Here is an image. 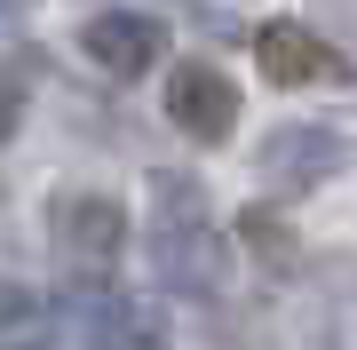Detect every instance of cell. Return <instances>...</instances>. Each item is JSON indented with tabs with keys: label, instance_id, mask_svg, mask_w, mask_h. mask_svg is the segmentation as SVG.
Listing matches in <instances>:
<instances>
[{
	"label": "cell",
	"instance_id": "cell-1",
	"mask_svg": "<svg viewBox=\"0 0 357 350\" xmlns=\"http://www.w3.org/2000/svg\"><path fill=\"white\" fill-rule=\"evenodd\" d=\"M151 279L191 302H215L230 286V239L215 231L191 175H151Z\"/></svg>",
	"mask_w": 357,
	"mask_h": 350
},
{
	"label": "cell",
	"instance_id": "cell-2",
	"mask_svg": "<svg viewBox=\"0 0 357 350\" xmlns=\"http://www.w3.org/2000/svg\"><path fill=\"white\" fill-rule=\"evenodd\" d=\"M56 311H64L72 350H167L159 319H151V302L119 295L112 279H72V295L56 302Z\"/></svg>",
	"mask_w": 357,
	"mask_h": 350
},
{
	"label": "cell",
	"instance_id": "cell-3",
	"mask_svg": "<svg viewBox=\"0 0 357 350\" xmlns=\"http://www.w3.org/2000/svg\"><path fill=\"white\" fill-rule=\"evenodd\" d=\"M262 183H278V191H318V183L333 175H349V159H357V143L342 128H326V119H294V128H270L262 136Z\"/></svg>",
	"mask_w": 357,
	"mask_h": 350
},
{
	"label": "cell",
	"instance_id": "cell-4",
	"mask_svg": "<svg viewBox=\"0 0 357 350\" xmlns=\"http://www.w3.org/2000/svg\"><path fill=\"white\" fill-rule=\"evenodd\" d=\"M48 231H56V255L72 263V279H103L119 263V247H128V207L103 191H64Z\"/></svg>",
	"mask_w": 357,
	"mask_h": 350
},
{
	"label": "cell",
	"instance_id": "cell-5",
	"mask_svg": "<svg viewBox=\"0 0 357 350\" xmlns=\"http://www.w3.org/2000/svg\"><path fill=\"white\" fill-rule=\"evenodd\" d=\"M79 48H88L96 72L143 80V72L167 56V24H159V16H143V8H96L88 24H79Z\"/></svg>",
	"mask_w": 357,
	"mask_h": 350
},
{
	"label": "cell",
	"instance_id": "cell-6",
	"mask_svg": "<svg viewBox=\"0 0 357 350\" xmlns=\"http://www.w3.org/2000/svg\"><path fill=\"white\" fill-rule=\"evenodd\" d=\"M167 119L199 143H222L238 128V80H222L215 64H175L167 72Z\"/></svg>",
	"mask_w": 357,
	"mask_h": 350
},
{
	"label": "cell",
	"instance_id": "cell-7",
	"mask_svg": "<svg viewBox=\"0 0 357 350\" xmlns=\"http://www.w3.org/2000/svg\"><path fill=\"white\" fill-rule=\"evenodd\" d=\"M255 64L278 80V88H326V80H342V56H333L310 24H286V16L255 32Z\"/></svg>",
	"mask_w": 357,
	"mask_h": 350
},
{
	"label": "cell",
	"instance_id": "cell-8",
	"mask_svg": "<svg viewBox=\"0 0 357 350\" xmlns=\"http://www.w3.org/2000/svg\"><path fill=\"white\" fill-rule=\"evenodd\" d=\"M246 239H255L262 255H294V239H286V223H270V207H255V215H246Z\"/></svg>",
	"mask_w": 357,
	"mask_h": 350
},
{
	"label": "cell",
	"instance_id": "cell-9",
	"mask_svg": "<svg viewBox=\"0 0 357 350\" xmlns=\"http://www.w3.org/2000/svg\"><path fill=\"white\" fill-rule=\"evenodd\" d=\"M32 311H40V302L24 295V286H16V279H0V335H8V326H24Z\"/></svg>",
	"mask_w": 357,
	"mask_h": 350
},
{
	"label": "cell",
	"instance_id": "cell-10",
	"mask_svg": "<svg viewBox=\"0 0 357 350\" xmlns=\"http://www.w3.org/2000/svg\"><path fill=\"white\" fill-rule=\"evenodd\" d=\"M16 128H24V88H16V80H0V143H8Z\"/></svg>",
	"mask_w": 357,
	"mask_h": 350
},
{
	"label": "cell",
	"instance_id": "cell-11",
	"mask_svg": "<svg viewBox=\"0 0 357 350\" xmlns=\"http://www.w3.org/2000/svg\"><path fill=\"white\" fill-rule=\"evenodd\" d=\"M32 8V0H0V24H8V16H24Z\"/></svg>",
	"mask_w": 357,
	"mask_h": 350
},
{
	"label": "cell",
	"instance_id": "cell-12",
	"mask_svg": "<svg viewBox=\"0 0 357 350\" xmlns=\"http://www.w3.org/2000/svg\"><path fill=\"white\" fill-rule=\"evenodd\" d=\"M8 350H24V342H8Z\"/></svg>",
	"mask_w": 357,
	"mask_h": 350
}]
</instances>
